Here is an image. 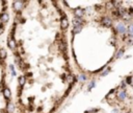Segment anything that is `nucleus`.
<instances>
[{"label": "nucleus", "mask_w": 133, "mask_h": 113, "mask_svg": "<svg viewBox=\"0 0 133 113\" xmlns=\"http://www.w3.org/2000/svg\"><path fill=\"white\" fill-rule=\"evenodd\" d=\"M111 14H112V16L114 17L115 19H118V18H121V15H120V13H118V8H114V9H112V11H111Z\"/></svg>", "instance_id": "nucleus-14"}, {"label": "nucleus", "mask_w": 133, "mask_h": 113, "mask_svg": "<svg viewBox=\"0 0 133 113\" xmlns=\"http://www.w3.org/2000/svg\"><path fill=\"white\" fill-rule=\"evenodd\" d=\"M114 30L122 36H127V26L124 22H118L114 27Z\"/></svg>", "instance_id": "nucleus-3"}, {"label": "nucleus", "mask_w": 133, "mask_h": 113, "mask_svg": "<svg viewBox=\"0 0 133 113\" xmlns=\"http://www.w3.org/2000/svg\"><path fill=\"white\" fill-rule=\"evenodd\" d=\"M127 97H128L127 90H122V89H120V90L117 92V98L120 100V102H124Z\"/></svg>", "instance_id": "nucleus-6"}, {"label": "nucleus", "mask_w": 133, "mask_h": 113, "mask_svg": "<svg viewBox=\"0 0 133 113\" xmlns=\"http://www.w3.org/2000/svg\"><path fill=\"white\" fill-rule=\"evenodd\" d=\"M132 102H133V95H132Z\"/></svg>", "instance_id": "nucleus-24"}, {"label": "nucleus", "mask_w": 133, "mask_h": 113, "mask_svg": "<svg viewBox=\"0 0 133 113\" xmlns=\"http://www.w3.org/2000/svg\"><path fill=\"white\" fill-rule=\"evenodd\" d=\"M127 36L130 39L133 40V22L128 24V26H127Z\"/></svg>", "instance_id": "nucleus-9"}, {"label": "nucleus", "mask_w": 133, "mask_h": 113, "mask_svg": "<svg viewBox=\"0 0 133 113\" xmlns=\"http://www.w3.org/2000/svg\"><path fill=\"white\" fill-rule=\"evenodd\" d=\"M82 28H83V26H76V27H73L72 33H73V35H77V33H79L81 32Z\"/></svg>", "instance_id": "nucleus-13"}, {"label": "nucleus", "mask_w": 133, "mask_h": 113, "mask_svg": "<svg viewBox=\"0 0 133 113\" xmlns=\"http://www.w3.org/2000/svg\"><path fill=\"white\" fill-rule=\"evenodd\" d=\"M126 113H132L131 111H128V112H126Z\"/></svg>", "instance_id": "nucleus-22"}, {"label": "nucleus", "mask_w": 133, "mask_h": 113, "mask_svg": "<svg viewBox=\"0 0 133 113\" xmlns=\"http://www.w3.org/2000/svg\"><path fill=\"white\" fill-rule=\"evenodd\" d=\"M86 80H87V78H86V74L84 73H80L78 76V81L80 82V83H83V82H85Z\"/></svg>", "instance_id": "nucleus-15"}, {"label": "nucleus", "mask_w": 133, "mask_h": 113, "mask_svg": "<svg viewBox=\"0 0 133 113\" xmlns=\"http://www.w3.org/2000/svg\"><path fill=\"white\" fill-rule=\"evenodd\" d=\"M122 19L125 21V22H128V21H130V20H131V19H132V16L130 15V14L127 12V13L124 14V15L122 16Z\"/></svg>", "instance_id": "nucleus-11"}, {"label": "nucleus", "mask_w": 133, "mask_h": 113, "mask_svg": "<svg viewBox=\"0 0 133 113\" xmlns=\"http://www.w3.org/2000/svg\"><path fill=\"white\" fill-rule=\"evenodd\" d=\"M85 12L86 9L83 8H76L73 9V14H74V18H83L85 16Z\"/></svg>", "instance_id": "nucleus-5"}, {"label": "nucleus", "mask_w": 133, "mask_h": 113, "mask_svg": "<svg viewBox=\"0 0 133 113\" xmlns=\"http://www.w3.org/2000/svg\"><path fill=\"white\" fill-rule=\"evenodd\" d=\"M100 22H101V24H102L103 26H105V27H108V28L112 27V25H113L112 19H111L110 17H108V16H103L102 18H101Z\"/></svg>", "instance_id": "nucleus-4"}, {"label": "nucleus", "mask_w": 133, "mask_h": 113, "mask_svg": "<svg viewBox=\"0 0 133 113\" xmlns=\"http://www.w3.org/2000/svg\"><path fill=\"white\" fill-rule=\"evenodd\" d=\"M95 86H96V81L95 80L91 81V83H89L88 86H87V91H88V92H89V91H91V89L95 88Z\"/></svg>", "instance_id": "nucleus-16"}, {"label": "nucleus", "mask_w": 133, "mask_h": 113, "mask_svg": "<svg viewBox=\"0 0 133 113\" xmlns=\"http://www.w3.org/2000/svg\"><path fill=\"white\" fill-rule=\"evenodd\" d=\"M124 54H125V48H120L118 50L117 54H115V59H120V58H122Z\"/></svg>", "instance_id": "nucleus-12"}, {"label": "nucleus", "mask_w": 133, "mask_h": 113, "mask_svg": "<svg viewBox=\"0 0 133 113\" xmlns=\"http://www.w3.org/2000/svg\"><path fill=\"white\" fill-rule=\"evenodd\" d=\"M125 42H126V44L129 45V46H131V45H133V40H132V39H130V38H129V39L126 40Z\"/></svg>", "instance_id": "nucleus-20"}, {"label": "nucleus", "mask_w": 133, "mask_h": 113, "mask_svg": "<svg viewBox=\"0 0 133 113\" xmlns=\"http://www.w3.org/2000/svg\"><path fill=\"white\" fill-rule=\"evenodd\" d=\"M72 23H73V27L76 26H83L85 23V20L83 18H73L72 19Z\"/></svg>", "instance_id": "nucleus-7"}, {"label": "nucleus", "mask_w": 133, "mask_h": 113, "mask_svg": "<svg viewBox=\"0 0 133 113\" xmlns=\"http://www.w3.org/2000/svg\"><path fill=\"white\" fill-rule=\"evenodd\" d=\"M126 87H127V84L125 83V81H123L122 83H121V85H120V89H122V90H126Z\"/></svg>", "instance_id": "nucleus-19"}, {"label": "nucleus", "mask_w": 133, "mask_h": 113, "mask_svg": "<svg viewBox=\"0 0 133 113\" xmlns=\"http://www.w3.org/2000/svg\"><path fill=\"white\" fill-rule=\"evenodd\" d=\"M132 85H133V76H132ZM132 85H131V86H132Z\"/></svg>", "instance_id": "nucleus-23"}, {"label": "nucleus", "mask_w": 133, "mask_h": 113, "mask_svg": "<svg viewBox=\"0 0 133 113\" xmlns=\"http://www.w3.org/2000/svg\"><path fill=\"white\" fill-rule=\"evenodd\" d=\"M125 83L127 85H132V75H129L125 79Z\"/></svg>", "instance_id": "nucleus-18"}, {"label": "nucleus", "mask_w": 133, "mask_h": 113, "mask_svg": "<svg viewBox=\"0 0 133 113\" xmlns=\"http://www.w3.org/2000/svg\"><path fill=\"white\" fill-rule=\"evenodd\" d=\"M68 27H69V21H68V18L65 15H62L61 19H60V28H61L62 30H66Z\"/></svg>", "instance_id": "nucleus-8"}, {"label": "nucleus", "mask_w": 133, "mask_h": 113, "mask_svg": "<svg viewBox=\"0 0 133 113\" xmlns=\"http://www.w3.org/2000/svg\"><path fill=\"white\" fill-rule=\"evenodd\" d=\"M106 9H109V11H112V9H114V4H113L112 1H107L106 2V6H105Z\"/></svg>", "instance_id": "nucleus-10"}, {"label": "nucleus", "mask_w": 133, "mask_h": 113, "mask_svg": "<svg viewBox=\"0 0 133 113\" xmlns=\"http://www.w3.org/2000/svg\"><path fill=\"white\" fill-rule=\"evenodd\" d=\"M8 52L0 45V113H15L13 92L8 83Z\"/></svg>", "instance_id": "nucleus-1"}, {"label": "nucleus", "mask_w": 133, "mask_h": 113, "mask_svg": "<svg viewBox=\"0 0 133 113\" xmlns=\"http://www.w3.org/2000/svg\"><path fill=\"white\" fill-rule=\"evenodd\" d=\"M11 2L0 0V37L5 33L11 21Z\"/></svg>", "instance_id": "nucleus-2"}, {"label": "nucleus", "mask_w": 133, "mask_h": 113, "mask_svg": "<svg viewBox=\"0 0 133 113\" xmlns=\"http://www.w3.org/2000/svg\"><path fill=\"white\" fill-rule=\"evenodd\" d=\"M110 70H111V68H110V67H108V68H106V69H105V70H104V71H103V72H101V74H100V76H102V78H103V76H106V75H107V74H108V73H109V72H110Z\"/></svg>", "instance_id": "nucleus-17"}, {"label": "nucleus", "mask_w": 133, "mask_h": 113, "mask_svg": "<svg viewBox=\"0 0 133 113\" xmlns=\"http://www.w3.org/2000/svg\"><path fill=\"white\" fill-rule=\"evenodd\" d=\"M112 113H118V109H112Z\"/></svg>", "instance_id": "nucleus-21"}]
</instances>
